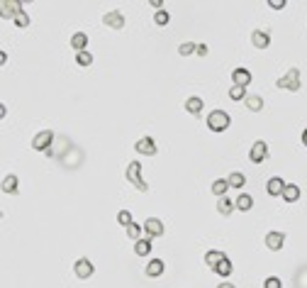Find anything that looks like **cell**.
Returning <instances> with one entry per match:
<instances>
[{
    "mask_svg": "<svg viewBox=\"0 0 307 288\" xmlns=\"http://www.w3.org/2000/svg\"><path fill=\"white\" fill-rule=\"evenodd\" d=\"M207 130L210 132H224V130H229V125H232V117L227 110H212L210 115H207Z\"/></svg>",
    "mask_w": 307,
    "mask_h": 288,
    "instance_id": "1",
    "label": "cell"
},
{
    "mask_svg": "<svg viewBox=\"0 0 307 288\" xmlns=\"http://www.w3.org/2000/svg\"><path fill=\"white\" fill-rule=\"evenodd\" d=\"M124 176H127V181H129L137 191H141V193H146V191H149V183L141 178V164H139V161H129V164H127V171H124Z\"/></svg>",
    "mask_w": 307,
    "mask_h": 288,
    "instance_id": "2",
    "label": "cell"
},
{
    "mask_svg": "<svg viewBox=\"0 0 307 288\" xmlns=\"http://www.w3.org/2000/svg\"><path fill=\"white\" fill-rule=\"evenodd\" d=\"M276 86L280 90H300V69H290L285 76H280L278 81H276Z\"/></svg>",
    "mask_w": 307,
    "mask_h": 288,
    "instance_id": "3",
    "label": "cell"
},
{
    "mask_svg": "<svg viewBox=\"0 0 307 288\" xmlns=\"http://www.w3.org/2000/svg\"><path fill=\"white\" fill-rule=\"evenodd\" d=\"M73 274H76V279H81V281H85V279H93L95 266H93V261H90V259L81 257V259L73 261Z\"/></svg>",
    "mask_w": 307,
    "mask_h": 288,
    "instance_id": "4",
    "label": "cell"
},
{
    "mask_svg": "<svg viewBox=\"0 0 307 288\" xmlns=\"http://www.w3.org/2000/svg\"><path fill=\"white\" fill-rule=\"evenodd\" d=\"M266 159H268V144L263 140H256L251 144V149H249V161L251 164H263Z\"/></svg>",
    "mask_w": 307,
    "mask_h": 288,
    "instance_id": "5",
    "label": "cell"
},
{
    "mask_svg": "<svg viewBox=\"0 0 307 288\" xmlns=\"http://www.w3.org/2000/svg\"><path fill=\"white\" fill-rule=\"evenodd\" d=\"M52 144H54V132H52V130H42L39 135H34L32 149H34V151H49Z\"/></svg>",
    "mask_w": 307,
    "mask_h": 288,
    "instance_id": "6",
    "label": "cell"
},
{
    "mask_svg": "<svg viewBox=\"0 0 307 288\" xmlns=\"http://www.w3.org/2000/svg\"><path fill=\"white\" fill-rule=\"evenodd\" d=\"M20 12H22V2H17V0H2L0 2V17L15 20Z\"/></svg>",
    "mask_w": 307,
    "mask_h": 288,
    "instance_id": "7",
    "label": "cell"
},
{
    "mask_svg": "<svg viewBox=\"0 0 307 288\" xmlns=\"http://www.w3.org/2000/svg\"><path fill=\"white\" fill-rule=\"evenodd\" d=\"M166 232V227H164V222L159 220V217H149L146 222H144V234L149 237V239H156V237H161Z\"/></svg>",
    "mask_w": 307,
    "mask_h": 288,
    "instance_id": "8",
    "label": "cell"
},
{
    "mask_svg": "<svg viewBox=\"0 0 307 288\" xmlns=\"http://www.w3.org/2000/svg\"><path fill=\"white\" fill-rule=\"evenodd\" d=\"M103 25L110 29H122L124 27V15L120 12V10H112V12H105V17H103Z\"/></svg>",
    "mask_w": 307,
    "mask_h": 288,
    "instance_id": "9",
    "label": "cell"
},
{
    "mask_svg": "<svg viewBox=\"0 0 307 288\" xmlns=\"http://www.w3.org/2000/svg\"><path fill=\"white\" fill-rule=\"evenodd\" d=\"M263 242H266V247H268L271 252H280V249H283V244H285V234L273 230V232H268V234H266V239H263Z\"/></svg>",
    "mask_w": 307,
    "mask_h": 288,
    "instance_id": "10",
    "label": "cell"
},
{
    "mask_svg": "<svg viewBox=\"0 0 307 288\" xmlns=\"http://www.w3.org/2000/svg\"><path fill=\"white\" fill-rule=\"evenodd\" d=\"M251 44L256 47V49H268V47H271V34H268L266 29H253Z\"/></svg>",
    "mask_w": 307,
    "mask_h": 288,
    "instance_id": "11",
    "label": "cell"
},
{
    "mask_svg": "<svg viewBox=\"0 0 307 288\" xmlns=\"http://www.w3.org/2000/svg\"><path fill=\"white\" fill-rule=\"evenodd\" d=\"M285 186H288V183H285L280 176H273V178H268V183H266V193L273 196V198H278V196H283Z\"/></svg>",
    "mask_w": 307,
    "mask_h": 288,
    "instance_id": "12",
    "label": "cell"
},
{
    "mask_svg": "<svg viewBox=\"0 0 307 288\" xmlns=\"http://www.w3.org/2000/svg\"><path fill=\"white\" fill-rule=\"evenodd\" d=\"M134 149H137V154L154 156V154H156V142H154V137H141L139 142L134 144Z\"/></svg>",
    "mask_w": 307,
    "mask_h": 288,
    "instance_id": "13",
    "label": "cell"
},
{
    "mask_svg": "<svg viewBox=\"0 0 307 288\" xmlns=\"http://www.w3.org/2000/svg\"><path fill=\"white\" fill-rule=\"evenodd\" d=\"M232 83L246 88L251 83V71H249V69H234V71H232Z\"/></svg>",
    "mask_w": 307,
    "mask_h": 288,
    "instance_id": "14",
    "label": "cell"
},
{
    "mask_svg": "<svg viewBox=\"0 0 307 288\" xmlns=\"http://www.w3.org/2000/svg\"><path fill=\"white\" fill-rule=\"evenodd\" d=\"M164 269H166V264H164L161 259H151L149 264H146V269H144V271H146V276H149V279H159V276L164 274Z\"/></svg>",
    "mask_w": 307,
    "mask_h": 288,
    "instance_id": "15",
    "label": "cell"
},
{
    "mask_svg": "<svg viewBox=\"0 0 307 288\" xmlns=\"http://www.w3.org/2000/svg\"><path fill=\"white\" fill-rule=\"evenodd\" d=\"M85 44H88V34H85V32H76V34L71 37V49H73L76 54L88 52V49H85Z\"/></svg>",
    "mask_w": 307,
    "mask_h": 288,
    "instance_id": "16",
    "label": "cell"
},
{
    "mask_svg": "<svg viewBox=\"0 0 307 288\" xmlns=\"http://www.w3.org/2000/svg\"><path fill=\"white\" fill-rule=\"evenodd\" d=\"M2 193H5V196H15V193H17V176H15V173H7V176L2 178Z\"/></svg>",
    "mask_w": 307,
    "mask_h": 288,
    "instance_id": "17",
    "label": "cell"
},
{
    "mask_svg": "<svg viewBox=\"0 0 307 288\" xmlns=\"http://www.w3.org/2000/svg\"><path fill=\"white\" fill-rule=\"evenodd\" d=\"M224 259H229V257H227L224 252H220V249H210V252L205 254V264H207L210 269H215V266H217L220 261H224Z\"/></svg>",
    "mask_w": 307,
    "mask_h": 288,
    "instance_id": "18",
    "label": "cell"
},
{
    "mask_svg": "<svg viewBox=\"0 0 307 288\" xmlns=\"http://www.w3.org/2000/svg\"><path fill=\"white\" fill-rule=\"evenodd\" d=\"M202 98H197V95H190L188 100H185V113H190V115H200L202 113Z\"/></svg>",
    "mask_w": 307,
    "mask_h": 288,
    "instance_id": "19",
    "label": "cell"
},
{
    "mask_svg": "<svg viewBox=\"0 0 307 288\" xmlns=\"http://www.w3.org/2000/svg\"><path fill=\"white\" fill-rule=\"evenodd\" d=\"M234 208H237V205H234V201H232V198H227V196H222V198L217 201V213H220V215H224V217H229V215L234 213Z\"/></svg>",
    "mask_w": 307,
    "mask_h": 288,
    "instance_id": "20",
    "label": "cell"
},
{
    "mask_svg": "<svg viewBox=\"0 0 307 288\" xmlns=\"http://www.w3.org/2000/svg\"><path fill=\"white\" fill-rule=\"evenodd\" d=\"M280 198H283L285 203H298V201H300V188H298L295 183H288Z\"/></svg>",
    "mask_w": 307,
    "mask_h": 288,
    "instance_id": "21",
    "label": "cell"
},
{
    "mask_svg": "<svg viewBox=\"0 0 307 288\" xmlns=\"http://www.w3.org/2000/svg\"><path fill=\"white\" fill-rule=\"evenodd\" d=\"M134 254H137V257H149V254H151V239H149V237L134 242Z\"/></svg>",
    "mask_w": 307,
    "mask_h": 288,
    "instance_id": "22",
    "label": "cell"
},
{
    "mask_svg": "<svg viewBox=\"0 0 307 288\" xmlns=\"http://www.w3.org/2000/svg\"><path fill=\"white\" fill-rule=\"evenodd\" d=\"M244 105H246L251 113H261V110H263V98H261V95H246Z\"/></svg>",
    "mask_w": 307,
    "mask_h": 288,
    "instance_id": "23",
    "label": "cell"
},
{
    "mask_svg": "<svg viewBox=\"0 0 307 288\" xmlns=\"http://www.w3.org/2000/svg\"><path fill=\"white\" fill-rule=\"evenodd\" d=\"M210 191L217 196V198H222L224 193L229 191V181L227 178H217V181H212V186H210Z\"/></svg>",
    "mask_w": 307,
    "mask_h": 288,
    "instance_id": "24",
    "label": "cell"
},
{
    "mask_svg": "<svg viewBox=\"0 0 307 288\" xmlns=\"http://www.w3.org/2000/svg\"><path fill=\"white\" fill-rule=\"evenodd\" d=\"M234 205H237V208H239L242 213H249V210L253 208V198L249 196V193H242V196H239V198L234 201Z\"/></svg>",
    "mask_w": 307,
    "mask_h": 288,
    "instance_id": "25",
    "label": "cell"
},
{
    "mask_svg": "<svg viewBox=\"0 0 307 288\" xmlns=\"http://www.w3.org/2000/svg\"><path fill=\"white\" fill-rule=\"evenodd\" d=\"M232 269H234V266H232V261L224 259V261H220V264L215 266V274H217V276H222V279H227V276H232Z\"/></svg>",
    "mask_w": 307,
    "mask_h": 288,
    "instance_id": "26",
    "label": "cell"
},
{
    "mask_svg": "<svg viewBox=\"0 0 307 288\" xmlns=\"http://www.w3.org/2000/svg\"><path fill=\"white\" fill-rule=\"evenodd\" d=\"M227 181H229V186H232V188H242V186L246 183V178H244V173H242V171L229 173V178H227Z\"/></svg>",
    "mask_w": 307,
    "mask_h": 288,
    "instance_id": "27",
    "label": "cell"
},
{
    "mask_svg": "<svg viewBox=\"0 0 307 288\" xmlns=\"http://www.w3.org/2000/svg\"><path fill=\"white\" fill-rule=\"evenodd\" d=\"M168 22H171V15H168L166 10H156V15H154V25H159V27H166Z\"/></svg>",
    "mask_w": 307,
    "mask_h": 288,
    "instance_id": "28",
    "label": "cell"
},
{
    "mask_svg": "<svg viewBox=\"0 0 307 288\" xmlns=\"http://www.w3.org/2000/svg\"><path fill=\"white\" fill-rule=\"evenodd\" d=\"M229 98H232V100H246V88L244 86H232L229 88Z\"/></svg>",
    "mask_w": 307,
    "mask_h": 288,
    "instance_id": "29",
    "label": "cell"
},
{
    "mask_svg": "<svg viewBox=\"0 0 307 288\" xmlns=\"http://www.w3.org/2000/svg\"><path fill=\"white\" fill-rule=\"evenodd\" d=\"M141 232H144V227H139L137 222H132V225L127 227V237H129L132 242H139V239H141Z\"/></svg>",
    "mask_w": 307,
    "mask_h": 288,
    "instance_id": "30",
    "label": "cell"
},
{
    "mask_svg": "<svg viewBox=\"0 0 307 288\" xmlns=\"http://www.w3.org/2000/svg\"><path fill=\"white\" fill-rule=\"evenodd\" d=\"M197 52V44H193V42H183L181 47H178V54L181 57H190V54H195Z\"/></svg>",
    "mask_w": 307,
    "mask_h": 288,
    "instance_id": "31",
    "label": "cell"
},
{
    "mask_svg": "<svg viewBox=\"0 0 307 288\" xmlns=\"http://www.w3.org/2000/svg\"><path fill=\"white\" fill-rule=\"evenodd\" d=\"M117 222L124 225V227H129V225L134 222V220H132V213H129V210H120V213H117Z\"/></svg>",
    "mask_w": 307,
    "mask_h": 288,
    "instance_id": "32",
    "label": "cell"
},
{
    "mask_svg": "<svg viewBox=\"0 0 307 288\" xmlns=\"http://www.w3.org/2000/svg\"><path fill=\"white\" fill-rule=\"evenodd\" d=\"M76 64H78V66H90V64H93V54H90V52H81V54H76Z\"/></svg>",
    "mask_w": 307,
    "mask_h": 288,
    "instance_id": "33",
    "label": "cell"
},
{
    "mask_svg": "<svg viewBox=\"0 0 307 288\" xmlns=\"http://www.w3.org/2000/svg\"><path fill=\"white\" fill-rule=\"evenodd\" d=\"M12 22H15V27H20V29L27 27V25H29V15L25 12V10H22V12H20V15H17V17H15Z\"/></svg>",
    "mask_w": 307,
    "mask_h": 288,
    "instance_id": "34",
    "label": "cell"
},
{
    "mask_svg": "<svg viewBox=\"0 0 307 288\" xmlns=\"http://www.w3.org/2000/svg\"><path fill=\"white\" fill-rule=\"evenodd\" d=\"M263 288H283V281H280L278 276H268L263 281Z\"/></svg>",
    "mask_w": 307,
    "mask_h": 288,
    "instance_id": "35",
    "label": "cell"
},
{
    "mask_svg": "<svg viewBox=\"0 0 307 288\" xmlns=\"http://www.w3.org/2000/svg\"><path fill=\"white\" fill-rule=\"evenodd\" d=\"M268 7L271 10H283L285 7V0H268Z\"/></svg>",
    "mask_w": 307,
    "mask_h": 288,
    "instance_id": "36",
    "label": "cell"
},
{
    "mask_svg": "<svg viewBox=\"0 0 307 288\" xmlns=\"http://www.w3.org/2000/svg\"><path fill=\"white\" fill-rule=\"evenodd\" d=\"M197 57H207V44H197Z\"/></svg>",
    "mask_w": 307,
    "mask_h": 288,
    "instance_id": "37",
    "label": "cell"
},
{
    "mask_svg": "<svg viewBox=\"0 0 307 288\" xmlns=\"http://www.w3.org/2000/svg\"><path fill=\"white\" fill-rule=\"evenodd\" d=\"M149 5H154V7H156V10H164V0H151V2H149Z\"/></svg>",
    "mask_w": 307,
    "mask_h": 288,
    "instance_id": "38",
    "label": "cell"
},
{
    "mask_svg": "<svg viewBox=\"0 0 307 288\" xmlns=\"http://www.w3.org/2000/svg\"><path fill=\"white\" fill-rule=\"evenodd\" d=\"M217 288H234V284H229V281H222V284H220Z\"/></svg>",
    "mask_w": 307,
    "mask_h": 288,
    "instance_id": "39",
    "label": "cell"
},
{
    "mask_svg": "<svg viewBox=\"0 0 307 288\" xmlns=\"http://www.w3.org/2000/svg\"><path fill=\"white\" fill-rule=\"evenodd\" d=\"M303 144H305V146H307V130H305V132H303Z\"/></svg>",
    "mask_w": 307,
    "mask_h": 288,
    "instance_id": "40",
    "label": "cell"
}]
</instances>
